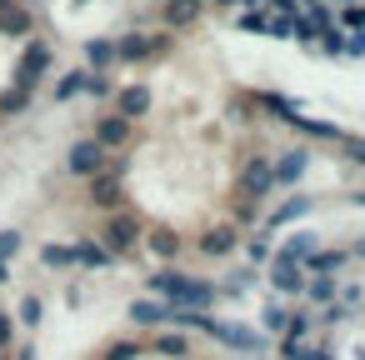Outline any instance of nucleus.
Masks as SVG:
<instances>
[{
	"instance_id": "obj_36",
	"label": "nucleus",
	"mask_w": 365,
	"mask_h": 360,
	"mask_svg": "<svg viewBox=\"0 0 365 360\" xmlns=\"http://www.w3.org/2000/svg\"><path fill=\"white\" fill-rule=\"evenodd\" d=\"M16 250H21V235H16V230H0V260L11 265V255H16Z\"/></svg>"
},
{
	"instance_id": "obj_23",
	"label": "nucleus",
	"mask_w": 365,
	"mask_h": 360,
	"mask_svg": "<svg viewBox=\"0 0 365 360\" xmlns=\"http://www.w3.org/2000/svg\"><path fill=\"white\" fill-rule=\"evenodd\" d=\"M345 260H350L345 250H315V255L305 260V270H310V275H335V270H340Z\"/></svg>"
},
{
	"instance_id": "obj_12",
	"label": "nucleus",
	"mask_w": 365,
	"mask_h": 360,
	"mask_svg": "<svg viewBox=\"0 0 365 360\" xmlns=\"http://www.w3.org/2000/svg\"><path fill=\"white\" fill-rule=\"evenodd\" d=\"M101 150H120L125 140H130V120H120V115H101L96 120V135H91Z\"/></svg>"
},
{
	"instance_id": "obj_38",
	"label": "nucleus",
	"mask_w": 365,
	"mask_h": 360,
	"mask_svg": "<svg viewBox=\"0 0 365 360\" xmlns=\"http://www.w3.org/2000/svg\"><path fill=\"white\" fill-rule=\"evenodd\" d=\"M255 6H270L275 16H295L300 6H295V0H255Z\"/></svg>"
},
{
	"instance_id": "obj_15",
	"label": "nucleus",
	"mask_w": 365,
	"mask_h": 360,
	"mask_svg": "<svg viewBox=\"0 0 365 360\" xmlns=\"http://www.w3.org/2000/svg\"><path fill=\"white\" fill-rule=\"evenodd\" d=\"M71 255H76V265H81V270H106V265L115 260L101 240H76V245H71Z\"/></svg>"
},
{
	"instance_id": "obj_41",
	"label": "nucleus",
	"mask_w": 365,
	"mask_h": 360,
	"mask_svg": "<svg viewBox=\"0 0 365 360\" xmlns=\"http://www.w3.org/2000/svg\"><path fill=\"white\" fill-rule=\"evenodd\" d=\"M250 260H270V245H265V235H255V240H250Z\"/></svg>"
},
{
	"instance_id": "obj_29",
	"label": "nucleus",
	"mask_w": 365,
	"mask_h": 360,
	"mask_svg": "<svg viewBox=\"0 0 365 360\" xmlns=\"http://www.w3.org/2000/svg\"><path fill=\"white\" fill-rule=\"evenodd\" d=\"M26 106H31V91H16V86L0 91V115H21Z\"/></svg>"
},
{
	"instance_id": "obj_49",
	"label": "nucleus",
	"mask_w": 365,
	"mask_h": 360,
	"mask_svg": "<svg viewBox=\"0 0 365 360\" xmlns=\"http://www.w3.org/2000/svg\"><path fill=\"white\" fill-rule=\"evenodd\" d=\"M355 360H365V350H360V355H355Z\"/></svg>"
},
{
	"instance_id": "obj_21",
	"label": "nucleus",
	"mask_w": 365,
	"mask_h": 360,
	"mask_svg": "<svg viewBox=\"0 0 365 360\" xmlns=\"http://www.w3.org/2000/svg\"><path fill=\"white\" fill-rule=\"evenodd\" d=\"M31 26H36V21H31V11H26V6L0 11V36H16V41H21V36H31Z\"/></svg>"
},
{
	"instance_id": "obj_27",
	"label": "nucleus",
	"mask_w": 365,
	"mask_h": 360,
	"mask_svg": "<svg viewBox=\"0 0 365 360\" xmlns=\"http://www.w3.org/2000/svg\"><path fill=\"white\" fill-rule=\"evenodd\" d=\"M41 265L66 270V265H76V255H71V245H41Z\"/></svg>"
},
{
	"instance_id": "obj_44",
	"label": "nucleus",
	"mask_w": 365,
	"mask_h": 360,
	"mask_svg": "<svg viewBox=\"0 0 365 360\" xmlns=\"http://www.w3.org/2000/svg\"><path fill=\"white\" fill-rule=\"evenodd\" d=\"M215 6H230V11H255V0H215Z\"/></svg>"
},
{
	"instance_id": "obj_26",
	"label": "nucleus",
	"mask_w": 365,
	"mask_h": 360,
	"mask_svg": "<svg viewBox=\"0 0 365 360\" xmlns=\"http://www.w3.org/2000/svg\"><path fill=\"white\" fill-rule=\"evenodd\" d=\"M86 86H91V71H71V76L56 86V101H76V96H86Z\"/></svg>"
},
{
	"instance_id": "obj_42",
	"label": "nucleus",
	"mask_w": 365,
	"mask_h": 360,
	"mask_svg": "<svg viewBox=\"0 0 365 360\" xmlns=\"http://www.w3.org/2000/svg\"><path fill=\"white\" fill-rule=\"evenodd\" d=\"M345 51H350V56H365V31H350V41H345Z\"/></svg>"
},
{
	"instance_id": "obj_31",
	"label": "nucleus",
	"mask_w": 365,
	"mask_h": 360,
	"mask_svg": "<svg viewBox=\"0 0 365 360\" xmlns=\"http://www.w3.org/2000/svg\"><path fill=\"white\" fill-rule=\"evenodd\" d=\"M265 36H275V41H295V16H270Z\"/></svg>"
},
{
	"instance_id": "obj_24",
	"label": "nucleus",
	"mask_w": 365,
	"mask_h": 360,
	"mask_svg": "<svg viewBox=\"0 0 365 360\" xmlns=\"http://www.w3.org/2000/svg\"><path fill=\"white\" fill-rule=\"evenodd\" d=\"M305 295H310L315 305H335V295H340V290H335V275H310V280H305Z\"/></svg>"
},
{
	"instance_id": "obj_20",
	"label": "nucleus",
	"mask_w": 365,
	"mask_h": 360,
	"mask_svg": "<svg viewBox=\"0 0 365 360\" xmlns=\"http://www.w3.org/2000/svg\"><path fill=\"white\" fill-rule=\"evenodd\" d=\"M145 250H150L155 260H175V255H180V235H175V230H150V235H145Z\"/></svg>"
},
{
	"instance_id": "obj_39",
	"label": "nucleus",
	"mask_w": 365,
	"mask_h": 360,
	"mask_svg": "<svg viewBox=\"0 0 365 360\" xmlns=\"http://www.w3.org/2000/svg\"><path fill=\"white\" fill-rule=\"evenodd\" d=\"M86 96H110V81H106V76H96V71H91V86H86Z\"/></svg>"
},
{
	"instance_id": "obj_22",
	"label": "nucleus",
	"mask_w": 365,
	"mask_h": 360,
	"mask_svg": "<svg viewBox=\"0 0 365 360\" xmlns=\"http://www.w3.org/2000/svg\"><path fill=\"white\" fill-rule=\"evenodd\" d=\"M255 106L260 110H270L275 120H285V125H295V115H300V106L295 101H285V96H255Z\"/></svg>"
},
{
	"instance_id": "obj_51",
	"label": "nucleus",
	"mask_w": 365,
	"mask_h": 360,
	"mask_svg": "<svg viewBox=\"0 0 365 360\" xmlns=\"http://www.w3.org/2000/svg\"><path fill=\"white\" fill-rule=\"evenodd\" d=\"M0 360H6V355H0Z\"/></svg>"
},
{
	"instance_id": "obj_1",
	"label": "nucleus",
	"mask_w": 365,
	"mask_h": 360,
	"mask_svg": "<svg viewBox=\"0 0 365 360\" xmlns=\"http://www.w3.org/2000/svg\"><path fill=\"white\" fill-rule=\"evenodd\" d=\"M145 290H150L155 300H165V305H180V310H210V305L220 300V285H210V280H200V275H185V270H175V265L155 270V275L145 280Z\"/></svg>"
},
{
	"instance_id": "obj_7",
	"label": "nucleus",
	"mask_w": 365,
	"mask_h": 360,
	"mask_svg": "<svg viewBox=\"0 0 365 360\" xmlns=\"http://www.w3.org/2000/svg\"><path fill=\"white\" fill-rule=\"evenodd\" d=\"M265 190H275L270 160H265V155H250V160L240 165V200H255V205H260V195H265Z\"/></svg>"
},
{
	"instance_id": "obj_14",
	"label": "nucleus",
	"mask_w": 365,
	"mask_h": 360,
	"mask_svg": "<svg viewBox=\"0 0 365 360\" xmlns=\"http://www.w3.org/2000/svg\"><path fill=\"white\" fill-rule=\"evenodd\" d=\"M310 195H290V200H280L270 215H265V230H280V225H290V220H300V215H310Z\"/></svg>"
},
{
	"instance_id": "obj_45",
	"label": "nucleus",
	"mask_w": 365,
	"mask_h": 360,
	"mask_svg": "<svg viewBox=\"0 0 365 360\" xmlns=\"http://www.w3.org/2000/svg\"><path fill=\"white\" fill-rule=\"evenodd\" d=\"M6 280H11V265H6V260H0V285H6Z\"/></svg>"
},
{
	"instance_id": "obj_35",
	"label": "nucleus",
	"mask_w": 365,
	"mask_h": 360,
	"mask_svg": "<svg viewBox=\"0 0 365 360\" xmlns=\"http://www.w3.org/2000/svg\"><path fill=\"white\" fill-rule=\"evenodd\" d=\"M135 355H140V345H135V340H115V345L106 350V360H135Z\"/></svg>"
},
{
	"instance_id": "obj_37",
	"label": "nucleus",
	"mask_w": 365,
	"mask_h": 360,
	"mask_svg": "<svg viewBox=\"0 0 365 360\" xmlns=\"http://www.w3.org/2000/svg\"><path fill=\"white\" fill-rule=\"evenodd\" d=\"M320 46H325L330 56H340V51H345V31H335V26H330V31L320 36Z\"/></svg>"
},
{
	"instance_id": "obj_3",
	"label": "nucleus",
	"mask_w": 365,
	"mask_h": 360,
	"mask_svg": "<svg viewBox=\"0 0 365 360\" xmlns=\"http://www.w3.org/2000/svg\"><path fill=\"white\" fill-rule=\"evenodd\" d=\"M51 66H56V51H51L46 41H26V51H21V61H16V91H36Z\"/></svg>"
},
{
	"instance_id": "obj_4",
	"label": "nucleus",
	"mask_w": 365,
	"mask_h": 360,
	"mask_svg": "<svg viewBox=\"0 0 365 360\" xmlns=\"http://www.w3.org/2000/svg\"><path fill=\"white\" fill-rule=\"evenodd\" d=\"M125 170H130V160H110V165L91 180V205H101V210H120V200H125L120 180H125Z\"/></svg>"
},
{
	"instance_id": "obj_47",
	"label": "nucleus",
	"mask_w": 365,
	"mask_h": 360,
	"mask_svg": "<svg viewBox=\"0 0 365 360\" xmlns=\"http://www.w3.org/2000/svg\"><path fill=\"white\" fill-rule=\"evenodd\" d=\"M11 6H21V0H0V11H11Z\"/></svg>"
},
{
	"instance_id": "obj_13",
	"label": "nucleus",
	"mask_w": 365,
	"mask_h": 360,
	"mask_svg": "<svg viewBox=\"0 0 365 360\" xmlns=\"http://www.w3.org/2000/svg\"><path fill=\"white\" fill-rule=\"evenodd\" d=\"M305 165H310V150H285L280 160H270V175H275V185H295L300 175H305Z\"/></svg>"
},
{
	"instance_id": "obj_2",
	"label": "nucleus",
	"mask_w": 365,
	"mask_h": 360,
	"mask_svg": "<svg viewBox=\"0 0 365 360\" xmlns=\"http://www.w3.org/2000/svg\"><path fill=\"white\" fill-rule=\"evenodd\" d=\"M140 240H145V230H140V220H135L130 210H110V215H106L101 245H106L110 255H130V250H135Z\"/></svg>"
},
{
	"instance_id": "obj_48",
	"label": "nucleus",
	"mask_w": 365,
	"mask_h": 360,
	"mask_svg": "<svg viewBox=\"0 0 365 360\" xmlns=\"http://www.w3.org/2000/svg\"><path fill=\"white\" fill-rule=\"evenodd\" d=\"M350 200H355V205H365V190H360V195H350Z\"/></svg>"
},
{
	"instance_id": "obj_33",
	"label": "nucleus",
	"mask_w": 365,
	"mask_h": 360,
	"mask_svg": "<svg viewBox=\"0 0 365 360\" xmlns=\"http://www.w3.org/2000/svg\"><path fill=\"white\" fill-rule=\"evenodd\" d=\"M155 350H160V355H185V335L160 330V335H155Z\"/></svg>"
},
{
	"instance_id": "obj_19",
	"label": "nucleus",
	"mask_w": 365,
	"mask_h": 360,
	"mask_svg": "<svg viewBox=\"0 0 365 360\" xmlns=\"http://www.w3.org/2000/svg\"><path fill=\"white\" fill-rule=\"evenodd\" d=\"M86 61H91V71H96V76H106V71L115 66V41H106V36L86 41Z\"/></svg>"
},
{
	"instance_id": "obj_11",
	"label": "nucleus",
	"mask_w": 365,
	"mask_h": 360,
	"mask_svg": "<svg viewBox=\"0 0 365 360\" xmlns=\"http://www.w3.org/2000/svg\"><path fill=\"white\" fill-rule=\"evenodd\" d=\"M115 115L130 120V125H135L140 115H150V91H145V86H120V91H115Z\"/></svg>"
},
{
	"instance_id": "obj_6",
	"label": "nucleus",
	"mask_w": 365,
	"mask_h": 360,
	"mask_svg": "<svg viewBox=\"0 0 365 360\" xmlns=\"http://www.w3.org/2000/svg\"><path fill=\"white\" fill-rule=\"evenodd\" d=\"M210 335L230 350H245V355H265V335L250 330V325H230V320H210Z\"/></svg>"
},
{
	"instance_id": "obj_32",
	"label": "nucleus",
	"mask_w": 365,
	"mask_h": 360,
	"mask_svg": "<svg viewBox=\"0 0 365 360\" xmlns=\"http://www.w3.org/2000/svg\"><path fill=\"white\" fill-rule=\"evenodd\" d=\"M295 125H300L305 135H320V140H340V130H335V125H325V120H305V115H295Z\"/></svg>"
},
{
	"instance_id": "obj_30",
	"label": "nucleus",
	"mask_w": 365,
	"mask_h": 360,
	"mask_svg": "<svg viewBox=\"0 0 365 360\" xmlns=\"http://www.w3.org/2000/svg\"><path fill=\"white\" fill-rule=\"evenodd\" d=\"M235 26H240L245 36H265V26H270V16H265V11H240V16H235Z\"/></svg>"
},
{
	"instance_id": "obj_10",
	"label": "nucleus",
	"mask_w": 365,
	"mask_h": 360,
	"mask_svg": "<svg viewBox=\"0 0 365 360\" xmlns=\"http://www.w3.org/2000/svg\"><path fill=\"white\" fill-rule=\"evenodd\" d=\"M200 11H205V0H165V6H160V26L165 31H185V26L200 21Z\"/></svg>"
},
{
	"instance_id": "obj_18",
	"label": "nucleus",
	"mask_w": 365,
	"mask_h": 360,
	"mask_svg": "<svg viewBox=\"0 0 365 360\" xmlns=\"http://www.w3.org/2000/svg\"><path fill=\"white\" fill-rule=\"evenodd\" d=\"M115 61H130V66H135V61H150V36H145V31L120 36V41H115Z\"/></svg>"
},
{
	"instance_id": "obj_50",
	"label": "nucleus",
	"mask_w": 365,
	"mask_h": 360,
	"mask_svg": "<svg viewBox=\"0 0 365 360\" xmlns=\"http://www.w3.org/2000/svg\"><path fill=\"white\" fill-rule=\"evenodd\" d=\"M340 6H350V0H340Z\"/></svg>"
},
{
	"instance_id": "obj_46",
	"label": "nucleus",
	"mask_w": 365,
	"mask_h": 360,
	"mask_svg": "<svg viewBox=\"0 0 365 360\" xmlns=\"http://www.w3.org/2000/svg\"><path fill=\"white\" fill-rule=\"evenodd\" d=\"M350 255H360V260H365V240H360V245H355V250H350Z\"/></svg>"
},
{
	"instance_id": "obj_16",
	"label": "nucleus",
	"mask_w": 365,
	"mask_h": 360,
	"mask_svg": "<svg viewBox=\"0 0 365 360\" xmlns=\"http://www.w3.org/2000/svg\"><path fill=\"white\" fill-rule=\"evenodd\" d=\"M235 245H240L235 225H215V230H205V235H200V255H230Z\"/></svg>"
},
{
	"instance_id": "obj_43",
	"label": "nucleus",
	"mask_w": 365,
	"mask_h": 360,
	"mask_svg": "<svg viewBox=\"0 0 365 360\" xmlns=\"http://www.w3.org/2000/svg\"><path fill=\"white\" fill-rule=\"evenodd\" d=\"M300 360H335V350H330V345H315V350H305Z\"/></svg>"
},
{
	"instance_id": "obj_5",
	"label": "nucleus",
	"mask_w": 365,
	"mask_h": 360,
	"mask_svg": "<svg viewBox=\"0 0 365 360\" xmlns=\"http://www.w3.org/2000/svg\"><path fill=\"white\" fill-rule=\"evenodd\" d=\"M106 165H110V160H106V150H101L91 135H86V140H76V145L66 150V170H71V175H81V180H96Z\"/></svg>"
},
{
	"instance_id": "obj_8",
	"label": "nucleus",
	"mask_w": 365,
	"mask_h": 360,
	"mask_svg": "<svg viewBox=\"0 0 365 360\" xmlns=\"http://www.w3.org/2000/svg\"><path fill=\"white\" fill-rule=\"evenodd\" d=\"M265 280H270L280 295H305V265H295V260H285V255H270Z\"/></svg>"
},
{
	"instance_id": "obj_17",
	"label": "nucleus",
	"mask_w": 365,
	"mask_h": 360,
	"mask_svg": "<svg viewBox=\"0 0 365 360\" xmlns=\"http://www.w3.org/2000/svg\"><path fill=\"white\" fill-rule=\"evenodd\" d=\"M315 250H320V235H310V230H295V235H290V240H285V245H280L275 255H285V260L305 265V260H310Z\"/></svg>"
},
{
	"instance_id": "obj_25",
	"label": "nucleus",
	"mask_w": 365,
	"mask_h": 360,
	"mask_svg": "<svg viewBox=\"0 0 365 360\" xmlns=\"http://www.w3.org/2000/svg\"><path fill=\"white\" fill-rule=\"evenodd\" d=\"M285 325H290V310H285L280 300H270V305L260 310V330H265V335H285Z\"/></svg>"
},
{
	"instance_id": "obj_40",
	"label": "nucleus",
	"mask_w": 365,
	"mask_h": 360,
	"mask_svg": "<svg viewBox=\"0 0 365 360\" xmlns=\"http://www.w3.org/2000/svg\"><path fill=\"white\" fill-rule=\"evenodd\" d=\"M175 46V36H150V56H165Z\"/></svg>"
},
{
	"instance_id": "obj_9",
	"label": "nucleus",
	"mask_w": 365,
	"mask_h": 360,
	"mask_svg": "<svg viewBox=\"0 0 365 360\" xmlns=\"http://www.w3.org/2000/svg\"><path fill=\"white\" fill-rule=\"evenodd\" d=\"M130 320H135L140 330H160V325L175 320V305H165V300H155V295H140V300H130Z\"/></svg>"
},
{
	"instance_id": "obj_34",
	"label": "nucleus",
	"mask_w": 365,
	"mask_h": 360,
	"mask_svg": "<svg viewBox=\"0 0 365 360\" xmlns=\"http://www.w3.org/2000/svg\"><path fill=\"white\" fill-rule=\"evenodd\" d=\"M41 315H46L41 295H26V300H21V320H26V325H41Z\"/></svg>"
},
{
	"instance_id": "obj_28",
	"label": "nucleus",
	"mask_w": 365,
	"mask_h": 360,
	"mask_svg": "<svg viewBox=\"0 0 365 360\" xmlns=\"http://www.w3.org/2000/svg\"><path fill=\"white\" fill-rule=\"evenodd\" d=\"M250 290H255V270H235V275L220 285V295H235V300H240V295H250Z\"/></svg>"
}]
</instances>
